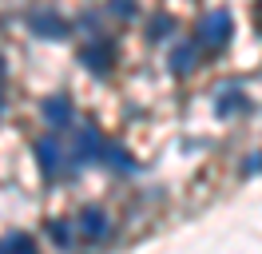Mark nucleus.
<instances>
[{
	"mask_svg": "<svg viewBox=\"0 0 262 254\" xmlns=\"http://www.w3.org/2000/svg\"><path fill=\"white\" fill-rule=\"evenodd\" d=\"M230 28H234V24H230V16L219 8V12H211L207 20H203V28H199V40H203L207 48H219V44H227V40H230Z\"/></svg>",
	"mask_w": 262,
	"mask_h": 254,
	"instance_id": "f257e3e1",
	"label": "nucleus"
},
{
	"mask_svg": "<svg viewBox=\"0 0 262 254\" xmlns=\"http://www.w3.org/2000/svg\"><path fill=\"white\" fill-rule=\"evenodd\" d=\"M44 119H48L52 127H68L72 123V103H68L64 95H48V99H44Z\"/></svg>",
	"mask_w": 262,
	"mask_h": 254,
	"instance_id": "f03ea898",
	"label": "nucleus"
},
{
	"mask_svg": "<svg viewBox=\"0 0 262 254\" xmlns=\"http://www.w3.org/2000/svg\"><path fill=\"white\" fill-rule=\"evenodd\" d=\"M167 32H171V20H167V16H159V20L151 24V40H159V36H167Z\"/></svg>",
	"mask_w": 262,
	"mask_h": 254,
	"instance_id": "f8f14e48",
	"label": "nucleus"
},
{
	"mask_svg": "<svg viewBox=\"0 0 262 254\" xmlns=\"http://www.w3.org/2000/svg\"><path fill=\"white\" fill-rule=\"evenodd\" d=\"M83 235L88 238H103L107 235V215H103V210H88V215H83Z\"/></svg>",
	"mask_w": 262,
	"mask_h": 254,
	"instance_id": "20e7f679",
	"label": "nucleus"
},
{
	"mask_svg": "<svg viewBox=\"0 0 262 254\" xmlns=\"http://www.w3.org/2000/svg\"><path fill=\"white\" fill-rule=\"evenodd\" d=\"M36 155H40V167H44V171H56V163H60V147H56V143L52 139H40L36 143Z\"/></svg>",
	"mask_w": 262,
	"mask_h": 254,
	"instance_id": "39448f33",
	"label": "nucleus"
},
{
	"mask_svg": "<svg viewBox=\"0 0 262 254\" xmlns=\"http://www.w3.org/2000/svg\"><path fill=\"white\" fill-rule=\"evenodd\" d=\"M64 20H56V16H32V32H40V36H64Z\"/></svg>",
	"mask_w": 262,
	"mask_h": 254,
	"instance_id": "0eeeda50",
	"label": "nucleus"
},
{
	"mask_svg": "<svg viewBox=\"0 0 262 254\" xmlns=\"http://www.w3.org/2000/svg\"><path fill=\"white\" fill-rule=\"evenodd\" d=\"M107 4H112L115 16H131V12H135V4H131V0H107Z\"/></svg>",
	"mask_w": 262,
	"mask_h": 254,
	"instance_id": "ddd939ff",
	"label": "nucleus"
},
{
	"mask_svg": "<svg viewBox=\"0 0 262 254\" xmlns=\"http://www.w3.org/2000/svg\"><path fill=\"white\" fill-rule=\"evenodd\" d=\"M99 151H103V143H99V135L92 131V127H83L80 131V151H76V159H99Z\"/></svg>",
	"mask_w": 262,
	"mask_h": 254,
	"instance_id": "7ed1b4c3",
	"label": "nucleus"
},
{
	"mask_svg": "<svg viewBox=\"0 0 262 254\" xmlns=\"http://www.w3.org/2000/svg\"><path fill=\"white\" fill-rule=\"evenodd\" d=\"M103 159H107V163H112V167H131V159L123 155V151H119V147H107V155H103Z\"/></svg>",
	"mask_w": 262,
	"mask_h": 254,
	"instance_id": "9b49d317",
	"label": "nucleus"
},
{
	"mask_svg": "<svg viewBox=\"0 0 262 254\" xmlns=\"http://www.w3.org/2000/svg\"><path fill=\"white\" fill-rule=\"evenodd\" d=\"M0 72H4V68H0Z\"/></svg>",
	"mask_w": 262,
	"mask_h": 254,
	"instance_id": "4468645a",
	"label": "nucleus"
},
{
	"mask_svg": "<svg viewBox=\"0 0 262 254\" xmlns=\"http://www.w3.org/2000/svg\"><path fill=\"white\" fill-rule=\"evenodd\" d=\"M83 64H88L92 72H107V68H112V48H88V52H83Z\"/></svg>",
	"mask_w": 262,
	"mask_h": 254,
	"instance_id": "423d86ee",
	"label": "nucleus"
},
{
	"mask_svg": "<svg viewBox=\"0 0 262 254\" xmlns=\"http://www.w3.org/2000/svg\"><path fill=\"white\" fill-rule=\"evenodd\" d=\"M4 250H32V238L28 235H12V238H4Z\"/></svg>",
	"mask_w": 262,
	"mask_h": 254,
	"instance_id": "9d476101",
	"label": "nucleus"
},
{
	"mask_svg": "<svg viewBox=\"0 0 262 254\" xmlns=\"http://www.w3.org/2000/svg\"><path fill=\"white\" fill-rule=\"evenodd\" d=\"M48 235H52V242H56V246H72V226H64V222H52Z\"/></svg>",
	"mask_w": 262,
	"mask_h": 254,
	"instance_id": "6e6552de",
	"label": "nucleus"
},
{
	"mask_svg": "<svg viewBox=\"0 0 262 254\" xmlns=\"http://www.w3.org/2000/svg\"><path fill=\"white\" fill-rule=\"evenodd\" d=\"M191 56H195V44H183L179 52H175V72H191Z\"/></svg>",
	"mask_w": 262,
	"mask_h": 254,
	"instance_id": "1a4fd4ad",
	"label": "nucleus"
}]
</instances>
